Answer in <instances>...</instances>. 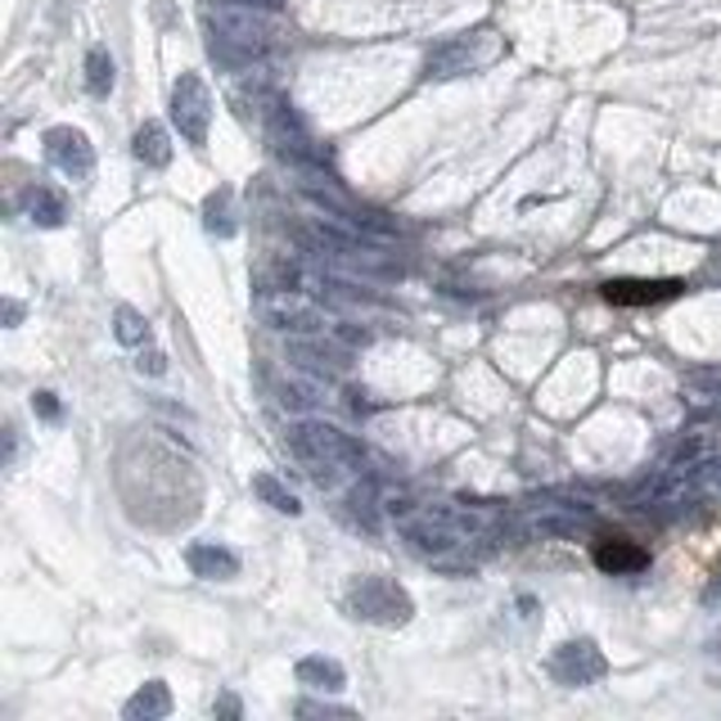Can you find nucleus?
<instances>
[{"instance_id":"nucleus-14","label":"nucleus","mask_w":721,"mask_h":721,"mask_svg":"<svg viewBox=\"0 0 721 721\" xmlns=\"http://www.w3.org/2000/svg\"><path fill=\"white\" fill-rule=\"evenodd\" d=\"M123 717H127V721H163V717H172V690H167V681H144V686L123 703Z\"/></svg>"},{"instance_id":"nucleus-33","label":"nucleus","mask_w":721,"mask_h":721,"mask_svg":"<svg viewBox=\"0 0 721 721\" xmlns=\"http://www.w3.org/2000/svg\"><path fill=\"white\" fill-rule=\"evenodd\" d=\"M217 712H225V717H235V712H240V703H235V699H231V695H225V699H221V703H217Z\"/></svg>"},{"instance_id":"nucleus-10","label":"nucleus","mask_w":721,"mask_h":721,"mask_svg":"<svg viewBox=\"0 0 721 721\" xmlns=\"http://www.w3.org/2000/svg\"><path fill=\"white\" fill-rule=\"evenodd\" d=\"M402 537L410 542V550H420L429 559H446L455 546H465V537L455 533V527H446L438 514H429V510L402 519Z\"/></svg>"},{"instance_id":"nucleus-23","label":"nucleus","mask_w":721,"mask_h":721,"mask_svg":"<svg viewBox=\"0 0 721 721\" xmlns=\"http://www.w3.org/2000/svg\"><path fill=\"white\" fill-rule=\"evenodd\" d=\"M429 514H438L446 527H455V533H461L465 542L482 533V519H478L474 510H461V505H429Z\"/></svg>"},{"instance_id":"nucleus-20","label":"nucleus","mask_w":721,"mask_h":721,"mask_svg":"<svg viewBox=\"0 0 721 721\" xmlns=\"http://www.w3.org/2000/svg\"><path fill=\"white\" fill-rule=\"evenodd\" d=\"M27 217L36 225H46V231H55V225H63V199L50 185H32L27 189Z\"/></svg>"},{"instance_id":"nucleus-25","label":"nucleus","mask_w":721,"mask_h":721,"mask_svg":"<svg viewBox=\"0 0 721 721\" xmlns=\"http://www.w3.org/2000/svg\"><path fill=\"white\" fill-rule=\"evenodd\" d=\"M316 402H321V388H316V384H280V406H284V410L307 415Z\"/></svg>"},{"instance_id":"nucleus-22","label":"nucleus","mask_w":721,"mask_h":721,"mask_svg":"<svg viewBox=\"0 0 721 721\" xmlns=\"http://www.w3.org/2000/svg\"><path fill=\"white\" fill-rule=\"evenodd\" d=\"M203 225L212 235H221V240H231L235 235V221H231V189H212L208 195V203H203Z\"/></svg>"},{"instance_id":"nucleus-3","label":"nucleus","mask_w":721,"mask_h":721,"mask_svg":"<svg viewBox=\"0 0 721 721\" xmlns=\"http://www.w3.org/2000/svg\"><path fill=\"white\" fill-rule=\"evenodd\" d=\"M344 609L357 623L374 627H406L415 618V600L393 582V578H357L344 595Z\"/></svg>"},{"instance_id":"nucleus-31","label":"nucleus","mask_w":721,"mask_h":721,"mask_svg":"<svg viewBox=\"0 0 721 721\" xmlns=\"http://www.w3.org/2000/svg\"><path fill=\"white\" fill-rule=\"evenodd\" d=\"M19 321H23V302H14V298H10V302H5V325L14 329Z\"/></svg>"},{"instance_id":"nucleus-32","label":"nucleus","mask_w":721,"mask_h":721,"mask_svg":"<svg viewBox=\"0 0 721 721\" xmlns=\"http://www.w3.org/2000/svg\"><path fill=\"white\" fill-rule=\"evenodd\" d=\"M703 478H712L721 487V455H717V461H703Z\"/></svg>"},{"instance_id":"nucleus-18","label":"nucleus","mask_w":721,"mask_h":721,"mask_svg":"<svg viewBox=\"0 0 721 721\" xmlns=\"http://www.w3.org/2000/svg\"><path fill=\"white\" fill-rule=\"evenodd\" d=\"M253 497H257L261 505H271L276 514H289V519L302 514V501L293 497V491H289L280 478H271V474H253Z\"/></svg>"},{"instance_id":"nucleus-11","label":"nucleus","mask_w":721,"mask_h":721,"mask_svg":"<svg viewBox=\"0 0 721 721\" xmlns=\"http://www.w3.org/2000/svg\"><path fill=\"white\" fill-rule=\"evenodd\" d=\"M189 573L203 578V582H231L240 578V555L231 546H217V542H195L185 550Z\"/></svg>"},{"instance_id":"nucleus-1","label":"nucleus","mask_w":721,"mask_h":721,"mask_svg":"<svg viewBox=\"0 0 721 721\" xmlns=\"http://www.w3.org/2000/svg\"><path fill=\"white\" fill-rule=\"evenodd\" d=\"M203 23H208V50H212V59L221 68H253L276 42L271 14L244 10V5H225V0H217Z\"/></svg>"},{"instance_id":"nucleus-9","label":"nucleus","mask_w":721,"mask_h":721,"mask_svg":"<svg viewBox=\"0 0 721 721\" xmlns=\"http://www.w3.org/2000/svg\"><path fill=\"white\" fill-rule=\"evenodd\" d=\"M46 159L72 181H86L95 172V149H91L86 131H78V127H50L46 131Z\"/></svg>"},{"instance_id":"nucleus-30","label":"nucleus","mask_w":721,"mask_h":721,"mask_svg":"<svg viewBox=\"0 0 721 721\" xmlns=\"http://www.w3.org/2000/svg\"><path fill=\"white\" fill-rule=\"evenodd\" d=\"M338 338H348V344H370V329H352V325H334Z\"/></svg>"},{"instance_id":"nucleus-13","label":"nucleus","mask_w":721,"mask_h":721,"mask_svg":"<svg viewBox=\"0 0 721 721\" xmlns=\"http://www.w3.org/2000/svg\"><path fill=\"white\" fill-rule=\"evenodd\" d=\"M293 676H298V686H307L316 695H338L348 686V667L329 659V654H307V659H298L293 663Z\"/></svg>"},{"instance_id":"nucleus-19","label":"nucleus","mask_w":721,"mask_h":721,"mask_svg":"<svg viewBox=\"0 0 721 721\" xmlns=\"http://www.w3.org/2000/svg\"><path fill=\"white\" fill-rule=\"evenodd\" d=\"M113 338H118L123 348H144L149 338H154V329H149V321L136 312V307H113Z\"/></svg>"},{"instance_id":"nucleus-15","label":"nucleus","mask_w":721,"mask_h":721,"mask_svg":"<svg viewBox=\"0 0 721 721\" xmlns=\"http://www.w3.org/2000/svg\"><path fill=\"white\" fill-rule=\"evenodd\" d=\"M595 563L604 568V573H640L644 563H650V555H644L640 546L614 537V542H600L595 546Z\"/></svg>"},{"instance_id":"nucleus-5","label":"nucleus","mask_w":721,"mask_h":721,"mask_svg":"<svg viewBox=\"0 0 721 721\" xmlns=\"http://www.w3.org/2000/svg\"><path fill=\"white\" fill-rule=\"evenodd\" d=\"M172 127L181 131L185 144H208V127H212V95L199 72H181L172 86Z\"/></svg>"},{"instance_id":"nucleus-21","label":"nucleus","mask_w":721,"mask_h":721,"mask_svg":"<svg viewBox=\"0 0 721 721\" xmlns=\"http://www.w3.org/2000/svg\"><path fill=\"white\" fill-rule=\"evenodd\" d=\"M113 82H118V68H113V55L104 46H91L86 50V91L95 100H104L113 91Z\"/></svg>"},{"instance_id":"nucleus-7","label":"nucleus","mask_w":721,"mask_h":721,"mask_svg":"<svg viewBox=\"0 0 721 721\" xmlns=\"http://www.w3.org/2000/svg\"><path fill=\"white\" fill-rule=\"evenodd\" d=\"M604 672H609V659L600 654L595 640H563L559 650L550 654V676L559 681V686L568 690H582V686H595V681H604Z\"/></svg>"},{"instance_id":"nucleus-8","label":"nucleus","mask_w":721,"mask_h":721,"mask_svg":"<svg viewBox=\"0 0 721 721\" xmlns=\"http://www.w3.org/2000/svg\"><path fill=\"white\" fill-rule=\"evenodd\" d=\"M482 36H487V32H474V36L465 32V36H451V42H442L438 50H429L425 78H429V82H446V78H461V72L478 68V63L487 59V50H478Z\"/></svg>"},{"instance_id":"nucleus-27","label":"nucleus","mask_w":721,"mask_h":721,"mask_svg":"<svg viewBox=\"0 0 721 721\" xmlns=\"http://www.w3.org/2000/svg\"><path fill=\"white\" fill-rule=\"evenodd\" d=\"M136 370H140V374H167V357H163L159 348H149V352H140Z\"/></svg>"},{"instance_id":"nucleus-17","label":"nucleus","mask_w":721,"mask_h":721,"mask_svg":"<svg viewBox=\"0 0 721 721\" xmlns=\"http://www.w3.org/2000/svg\"><path fill=\"white\" fill-rule=\"evenodd\" d=\"M131 149H136V159H140L144 167H167V163H172V140H167V131H163L159 123H144V127L136 131Z\"/></svg>"},{"instance_id":"nucleus-12","label":"nucleus","mask_w":721,"mask_h":721,"mask_svg":"<svg viewBox=\"0 0 721 721\" xmlns=\"http://www.w3.org/2000/svg\"><path fill=\"white\" fill-rule=\"evenodd\" d=\"M681 289V280H609L604 284V298L614 302V307H644V302H667V298H676Z\"/></svg>"},{"instance_id":"nucleus-2","label":"nucleus","mask_w":721,"mask_h":721,"mask_svg":"<svg viewBox=\"0 0 721 721\" xmlns=\"http://www.w3.org/2000/svg\"><path fill=\"white\" fill-rule=\"evenodd\" d=\"M289 446L302 465H307L312 482L316 487H338V478H344V469H361L365 465V451L352 433H344L338 425H325L316 420V415H307V420H298L289 429Z\"/></svg>"},{"instance_id":"nucleus-29","label":"nucleus","mask_w":721,"mask_h":721,"mask_svg":"<svg viewBox=\"0 0 721 721\" xmlns=\"http://www.w3.org/2000/svg\"><path fill=\"white\" fill-rule=\"evenodd\" d=\"M225 5H244V10H261V14H280L284 0H225Z\"/></svg>"},{"instance_id":"nucleus-16","label":"nucleus","mask_w":721,"mask_h":721,"mask_svg":"<svg viewBox=\"0 0 721 721\" xmlns=\"http://www.w3.org/2000/svg\"><path fill=\"white\" fill-rule=\"evenodd\" d=\"M316 334H298V344H289V357L298 361V365H307V370H316V374H338L348 361H344V352H334V348H321V344H312Z\"/></svg>"},{"instance_id":"nucleus-24","label":"nucleus","mask_w":721,"mask_h":721,"mask_svg":"<svg viewBox=\"0 0 721 721\" xmlns=\"http://www.w3.org/2000/svg\"><path fill=\"white\" fill-rule=\"evenodd\" d=\"M344 505H348V514H352V523L357 527H365V533H374V491H370V482H361V487H352L348 497H344Z\"/></svg>"},{"instance_id":"nucleus-28","label":"nucleus","mask_w":721,"mask_h":721,"mask_svg":"<svg viewBox=\"0 0 721 721\" xmlns=\"http://www.w3.org/2000/svg\"><path fill=\"white\" fill-rule=\"evenodd\" d=\"M32 410H36V415H46V420H59V402H55V393H36V397H32Z\"/></svg>"},{"instance_id":"nucleus-6","label":"nucleus","mask_w":721,"mask_h":721,"mask_svg":"<svg viewBox=\"0 0 721 721\" xmlns=\"http://www.w3.org/2000/svg\"><path fill=\"white\" fill-rule=\"evenodd\" d=\"M267 136H271V144H276V154L280 159H289V163H298V167H321L325 163V149L312 140V131L302 127V118L284 104V100H271L267 104Z\"/></svg>"},{"instance_id":"nucleus-4","label":"nucleus","mask_w":721,"mask_h":721,"mask_svg":"<svg viewBox=\"0 0 721 721\" xmlns=\"http://www.w3.org/2000/svg\"><path fill=\"white\" fill-rule=\"evenodd\" d=\"M257 316L261 325H271L280 334H325L329 316L316 298L298 293V289H261L257 293Z\"/></svg>"},{"instance_id":"nucleus-26","label":"nucleus","mask_w":721,"mask_h":721,"mask_svg":"<svg viewBox=\"0 0 721 721\" xmlns=\"http://www.w3.org/2000/svg\"><path fill=\"white\" fill-rule=\"evenodd\" d=\"M293 712H298V717H352V708H338V703H316V699H302Z\"/></svg>"}]
</instances>
